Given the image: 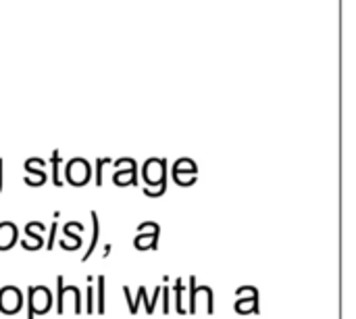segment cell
Segmentation results:
<instances>
[{
	"label": "cell",
	"instance_id": "1",
	"mask_svg": "<svg viewBox=\"0 0 356 319\" xmlns=\"http://www.w3.org/2000/svg\"><path fill=\"white\" fill-rule=\"evenodd\" d=\"M50 309V293L44 286L29 288V316L27 319H33V316H44Z\"/></svg>",
	"mask_w": 356,
	"mask_h": 319
},
{
	"label": "cell",
	"instance_id": "2",
	"mask_svg": "<svg viewBox=\"0 0 356 319\" xmlns=\"http://www.w3.org/2000/svg\"><path fill=\"white\" fill-rule=\"evenodd\" d=\"M0 311L6 316H15L21 311V293L15 286H6L0 290Z\"/></svg>",
	"mask_w": 356,
	"mask_h": 319
},
{
	"label": "cell",
	"instance_id": "3",
	"mask_svg": "<svg viewBox=\"0 0 356 319\" xmlns=\"http://www.w3.org/2000/svg\"><path fill=\"white\" fill-rule=\"evenodd\" d=\"M98 313H104V305H106V301H104V278H98Z\"/></svg>",
	"mask_w": 356,
	"mask_h": 319
},
{
	"label": "cell",
	"instance_id": "4",
	"mask_svg": "<svg viewBox=\"0 0 356 319\" xmlns=\"http://www.w3.org/2000/svg\"><path fill=\"white\" fill-rule=\"evenodd\" d=\"M86 311L94 313V288L88 286V297H86Z\"/></svg>",
	"mask_w": 356,
	"mask_h": 319
},
{
	"label": "cell",
	"instance_id": "5",
	"mask_svg": "<svg viewBox=\"0 0 356 319\" xmlns=\"http://www.w3.org/2000/svg\"><path fill=\"white\" fill-rule=\"evenodd\" d=\"M181 290H184V288H181V282L177 280V284H175V295H177V313H181V316H184V313H186V309L181 307Z\"/></svg>",
	"mask_w": 356,
	"mask_h": 319
},
{
	"label": "cell",
	"instance_id": "6",
	"mask_svg": "<svg viewBox=\"0 0 356 319\" xmlns=\"http://www.w3.org/2000/svg\"><path fill=\"white\" fill-rule=\"evenodd\" d=\"M138 295H140V299H146V288H140V290H138ZM146 311H148V313H152V311H154V305H152L150 301H146Z\"/></svg>",
	"mask_w": 356,
	"mask_h": 319
},
{
	"label": "cell",
	"instance_id": "7",
	"mask_svg": "<svg viewBox=\"0 0 356 319\" xmlns=\"http://www.w3.org/2000/svg\"><path fill=\"white\" fill-rule=\"evenodd\" d=\"M161 293H163V297H165V299H163V305H165L163 311L169 313V288H161Z\"/></svg>",
	"mask_w": 356,
	"mask_h": 319
}]
</instances>
